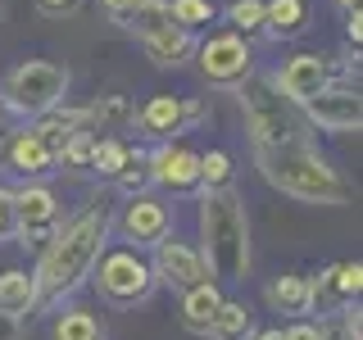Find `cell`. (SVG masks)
Listing matches in <instances>:
<instances>
[{
    "mask_svg": "<svg viewBox=\"0 0 363 340\" xmlns=\"http://www.w3.org/2000/svg\"><path fill=\"white\" fill-rule=\"evenodd\" d=\"M109 232H113V209L105 200L86 204L77 218L60 222V232L45 241L41 264L32 272V281H37V309H55V304H64L68 295L82 286L91 277V268H96V259L105 254Z\"/></svg>",
    "mask_w": 363,
    "mask_h": 340,
    "instance_id": "cell-1",
    "label": "cell"
},
{
    "mask_svg": "<svg viewBox=\"0 0 363 340\" xmlns=\"http://www.w3.org/2000/svg\"><path fill=\"white\" fill-rule=\"evenodd\" d=\"M255 159L264 181L281 196L300 204H323V209L350 204V181L313 150L309 136L304 141H281V145H255Z\"/></svg>",
    "mask_w": 363,
    "mask_h": 340,
    "instance_id": "cell-2",
    "label": "cell"
},
{
    "mask_svg": "<svg viewBox=\"0 0 363 340\" xmlns=\"http://www.w3.org/2000/svg\"><path fill=\"white\" fill-rule=\"evenodd\" d=\"M200 254L213 281L236 286L250 277V213L236 186H218L200 196Z\"/></svg>",
    "mask_w": 363,
    "mask_h": 340,
    "instance_id": "cell-3",
    "label": "cell"
},
{
    "mask_svg": "<svg viewBox=\"0 0 363 340\" xmlns=\"http://www.w3.org/2000/svg\"><path fill=\"white\" fill-rule=\"evenodd\" d=\"M236 91V105L245 113V128H250V141L255 145H281V141H304V118H300V105L291 96H281L277 77L272 73H250L232 86Z\"/></svg>",
    "mask_w": 363,
    "mask_h": 340,
    "instance_id": "cell-4",
    "label": "cell"
},
{
    "mask_svg": "<svg viewBox=\"0 0 363 340\" xmlns=\"http://www.w3.org/2000/svg\"><path fill=\"white\" fill-rule=\"evenodd\" d=\"M64 96H68V68L50 60H23L0 82V109L18 113V118H37V113L64 105Z\"/></svg>",
    "mask_w": 363,
    "mask_h": 340,
    "instance_id": "cell-5",
    "label": "cell"
},
{
    "mask_svg": "<svg viewBox=\"0 0 363 340\" xmlns=\"http://www.w3.org/2000/svg\"><path fill=\"white\" fill-rule=\"evenodd\" d=\"M91 281H96V295L113 309H136L155 295V272H150V259H141L136 249H109L96 259L91 268Z\"/></svg>",
    "mask_w": 363,
    "mask_h": 340,
    "instance_id": "cell-6",
    "label": "cell"
},
{
    "mask_svg": "<svg viewBox=\"0 0 363 340\" xmlns=\"http://www.w3.org/2000/svg\"><path fill=\"white\" fill-rule=\"evenodd\" d=\"M9 232L37 249H45V241L60 232V200L45 181H23L18 191H9Z\"/></svg>",
    "mask_w": 363,
    "mask_h": 340,
    "instance_id": "cell-7",
    "label": "cell"
},
{
    "mask_svg": "<svg viewBox=\"0 0 363 340\" xmlns=\"http://www.w3.org/2000/svg\"><path fill=\"white\" fill-rule=\"evenodd\" d=\"M196 64H200V77L209 86H236L241 77L255 68V45L241 32L223 28V32H209L204 41H196Z\"/></svg>",
    "mask_w": 363,
    "mask_h": 340,
    "instance_id": "cell-8",
    "label": "cell"
},
{
    "mask_svg": "<svg viewBox=\"0 0 363 340\" xmlns=\"http://www.w3.org/2000/svg\"><path fill=\"white\" fill-rule=\"evenodd\" d=\"M300 118H304V128H318L327 136L359 132L363 128V96H359V86L327 82L309 100H300Z\"/></svg>",
    "mask_w": 363,
    "mask_h": 340,
    "instance_id": "cell-9",
    "label": "cell"
},
{
    "mask_svg": "<svg viewBox=\"0 0 363 340\" xmlns=\"http://www.w3.org/2000/svg\"><path fill=\"white\" fill-rule=\"evenodd\" d=\"M150 249H155V254H150V272H155L159 286H168V290L182 295V290L200 286V281H213L209 264H204V254H200V245L177 241V236H159Z\"/></svg>",
    "mask_w": 363,
    "mask_h": 340,
    "instance_id": "cell-10",
    "label": "cell"
},
{
    "mask_svg": "<svg viewBox=\"0 0 363 340\" xmlns=\"http://www.w3.org/2000/svg\"><path fill=\"white\" fill-rule=\"evenodd\" d=\"M204 123V105L200 100H186V96H150L141 109H136L132 128H141V136L150 141H173L177 132Z\"/></svg>",
    "mask_w": 363,
    "mask_h": 340,
    "instance_id": "cell-11",
    "label": "cell"
},
{
    "mask_svg": "<svg viewBox=\"0 0 363 340\" xmlns=\"http://www.w3.org/2000/svg\"><path fill=\"white\" fill-rule=\"evenodd\" d=\"M363 290V264L345 259V264H327L318 277H309V313L336 317L345 304H354Z\"/></svg>",
    "mask_w": 363,
    "mask_h": 340,
    "instance_id": "cell-12",
    "label": "cell"
},
{
    "mask_svg": "<svg viewBox=\"0 0 363 340\" xmlns=\"http://www.w3.org/2000/svg\"><path fill=\"white\" fill-rule=\"evenodd\" d=\"M145 173H150V186L186 196V191L200 186V154L182 141H159L145 159Z\"/></svg>",
    "mask_w": 363,
    "mask_h": 340,
    "instance_id": "cell-13",
    "label": "cell"
},
{
    "mask_svg": "<svg viewBox=\"0 0 363 340\" xmlns=\"http://www.w3.org/2000/svg\"><path fill=\"white\" fill-rule=\"evenodd\" d=\"M118 232H123V241H132L136 249L141 245H155L159 236H168V227H173V209H168L159 196H132L128 204H123V213L118 218Z\"/></svg>",
    "mask_w": 363,
    "mask_h": 340,
    "instance_id": "cell-14",
    "label": "cell"
},
{
    "mask_svg": "<svg viewBox=\"0 0 363 340\" xmlns=\"http://www.w3.org/2000/svg\"><path fill=\"white\" fill-rule=\"evenodd\" d=\"M0 168L14 173V177H23V181H45L55 173V154L45 150L28 128H23V132H5V141H0Z\"/></svg>",
    "mask_w": 363,
    "mask_h": 340,
    "instance_id": "cell-15",
    "label": "cell"
},
{
    "mask_svg": "<svg viewBox=\"0 0 363 340\" xmlns=\"http://www.w3.org/2000/svg\"><path fill=\"white\" fill-rule=\"evenodd\" d=\"M272 77H277L281 96H291L295 105H300V100H309L313 91H323L327 82H336V64L327 60V55L304 50V55H291V60L281 64V73H272Z\"/></svg>",
    "mask_w": 363,
    "mask_h": 340,
    "instance_id": "cell-16",
    "label": "cell"
},
{
    "mask_svg": "<svg viewBox=\"0 0 363 340\" xmlns=\"http://www.w3.org/2000/svg\"><path fill=\"white\" fill-rule=\"evenodd\" d=\"M141 45H145V60L155 68H182L191 60V50H196V32L168 18L164 28H155L150 37H141Z\"/></svg>",
    "mask_w": 363,
    "mask_h": 340,
    "instance_id": "cell-17",
    "label": "cell"
},
{
    "mask_svg": "<svg viewBox=\"0 0 363 340\" xmlns=\"http://www.w3.org/2000/svg\"><path fill=\"white\" fill-rule=\"evenodd\" d=\"M82 128H86V109H73V105H55V109L37 113V118L28 123V132L37 136L55 159H60V150L73 141V132H82Z\"/></svg>",
    "mask_w": 363,
    "mask_h": 340,
    "instance_id": "cell-18",
    "label": "cell"
},
{
    "mask_svg": "<svg viewBox=\"0 0 363 340\" xmlns=\"http://www.w3.org/2000/svg\"><path fill=\"white\" fill-rule=\"evenodd\" d=\"M313 23L309 0H264V37L272 41H295Z\"/></svg>",
    "mask_w": 363,
    "mask_h": 340,
    "instance_id": "cell-19",
    "label": "cell"
},
{
    "mask_svg": "<svg viewBox=\"0 0 363 340\" xmlns=\"http://www.w3.org/2000/svg\"><path fill=\"white\" fill-rule=\"evenodd\" d=\"M218 304H223V290H218V281H200V286H191V290H182V327H186L191 336H209V322H213V313H218Z\"/></svg>",
    "mask_w": 363,
    "mask_h": 340,
    "instance_id": "cell-20",
    "label": "cell"
},
{
    "mask_svg": "<svg viewBox=\"0 0 363 340\" xmlns=\"http://www.w3.org/2000/svg\"><path fill=\"white\" fill-rule=\"evenodd\" d=\"M37 309V281H32V272L23 268H5L0 272V317H28Z\"/></svg>",
    "mask_w": 363,
    "mask_h": 340,
    "instance_id": "cell-21",
    "label": "cell"
},
{
    "mask_svg": "<svg viewBox=\"0 0 363 340\" xmlns=\"http://www.w3.org/2000/svg\"><path fill=\"white\" fill-rule=\"evenodd\" d=\"M268 304L286 317H304L309 313V277L304 272H281L268 281Z\"/></svg>",
    "mask_w": 363,
    "mask_h": 340,
    "instance_id": "cell-22",
    "label": "cell"
},
{
    "mask_svg": "<svg viewBox=\"0 0 363 340\" xmlns=\"http://www.w3.org/2000/svg\"><path fill=\"white\" fill-rule=\"evenodd\" d=\"M50 340H105V317L82 304H68L50 322Z\"/></svg>",
    "mask_w": 363,
    "mask_h": 340,
    "instance_id": "cell-23",
    "label": "cell"
},
{
    "mask_svg": "<svg viewBox=\"0 0 363 340\" xmlns=\"http://www.w3.org/2000/svg\"><path fill=\"white\" fill-rule=\"evenodd\" d=\"M250 332H255V309L245 300H227L223 295L218 313L209 322V340H250Z\"/></svg>",
    "mask_w": 363,
    "mask_h": 340,
    "instance_id": "cell-24",
    "label": "cell"
},
{
    "mask_svg": "<svg viewBox=\"0 0 363 340\" xmlns=\"http://www.w3.org/2000/svg\"><path fill=\"white\" fill-rule=\"evenodd\" d=\"M132 118H136V105L128 96H100L96 105H86L91 132H123V128H132Z\"/></svg>",
    "mask_w": 363,
    "mask_h": 340,
    "instance_id": "cell-25",
    "label": "cell"
},
{
    "mask_svg": "<svg viewBox=\"0 0 363 340\" xmlns=\"http://www.w3.org/2000/svg\"><path fill=\"white\" fill-rule=\"evenodd\" d=\"M128 159H132V150H128V141H118V136H100L96 132V150H91V173H100V177H118L123 168H128Z\"/></svg>",
    "mask_w": 363,
    "mask_h": 340,
    "instance_id": "cell-26",
    "label": "cell"
},
{
    "mask_svg": "<svg viewBox=\"0 0 363 340\" xmlns=\"http://www.w3.org/2000/svg\"><path fill=\"white\" fill-rule=\"evenodd\" d=\"M168 18H173V14H168V0H136V9L118 23V28H128L132 37H150V32L164 28Z\"/></svg>",
    "mask_w": 363,
    "mask_h": 340,
    "instance_id": "cell-27",
    "label": "cell"
},
{
    "mask_svg": "<svg viewBox=\"0 0 363 340\" xmlns=\"http://www.w3.org/2000/svg\"><path fill=\"white\" fill-rule=\"evenodd\" d=\"M227 28L241 32V37H259L264 32V0H232V5L223 9Z\"/></svg>",
    "mask_w": 363,
    "mask_h": 340,
    "instance_id": "cell-28",
    "label": "cell"
},
{
    "mask_svg": "<svg viewBox=\"0 0 363 340\" xmlns=\"http://www.w3.org/2000/svg\"><path fill=\"white\" fill-rule=\"evenodd\" d=\"M91 150H96V132H91V128L73 132V141L60 150L55 168H68V173H91Z\"/></svg>",
    "mask_w": 363,
    "mask_h": 340,
    "instance_id": "cell-29",
    "label": "cell"
},
{
    "mask_svg": "<svg viewBox=\"0 0 363 340\" xmlns=\"http://www.w3.org/2000/svg\"><path fill=\"white\" fill-rule=\"evenodd\" d=\"M168 14H173V23L196 32V28H204V23H213L218 5H213V0H168Z\"/></svg>",
    "mask_w": 363,
    "mask_h": 340,
    "instance_id": "cell-30",
    "label": "cell"
},
{
    "mask_svg": "<svg viewBox=\"0 0 363 340\" xmlns=\"http://www.w3.org/2000/svg\"><path fill=\"white\" fill-rule=\"evenodd\" d=\"M200 186H204V191L232 186V154H227V150H209V154H200Z\"/></svg>",
    "mask_w": 363,
    "mask_h": 340,
    "instance_id": "cell-31",
    "label": "cell"
},
{
    "mask_svg": "<svg viewBox=\"0 0 363 340\" xmlns=\"http://www.w3.org/2000/svg\"><path fill=\"white\" fill-rule=\"evenodd\" d=\"M113 186L118 191H128V196H141L145 186H150V173H145V159L136 164V159H128V168H123L118 177H113Z\"/></svg>",
    "mask_w": 363,
    "mask_h": 340,
    "instance_id": "cell-32",
    "label": "cell"
},
{
    "mask_svg": "<svg viewBox=\"0 0 363 340\" xmlns=\"http://www.w3.org/2000/svg\"><path fill=\"white\" fill-rule=\"evenodd\" d=\"M281 340H323V322H309V317H295V322L281 332Z\"/></svg>",
    "mask_w": 363,
    "mask_h": 340,
    "instance_id": "cell-33",
    "label": "cell"
},
{
    "mask_svg": "<svg viewBox=\"0 0 363 340\" xmlns=\"http://www.w3.org/2000/svg\"><path fill=\"white\" fill-rule=\"evenodd\" d=\"M77 5H82V0H37V9L45 18H64V14H73Z\"/></svg>",
    "mask_w": 363,
    "mask_h": 340,
    "instance_id": "cell-34",
    "label": "cell"
},
{
    "mask_svg": "<svg viewBox=\"0 0 363 340\" xmlns=\"http://www.w3.org/2000/svg\"><path fill=\"white\" fill-rule=\"evenodd\" d=\"M345 41L359 50V41H363V9H350L345 14Z\"/></svg>",
    "mask_w": 363,
    "mask_h": 340,
    "instance_id": "cell-35",
    "label": "cell"
},
{
    "mask_svg": "<svg viewBox=\"0 0 363 340\" xmlns=\"http://www.w3.org/2000/svg\"><path fill=\"white\" fill-rule=\"evenodd\" d=\"M100 5H105V14H109L113 23H123V18L136 9V0H100Z\"/></svg>",
    "mask_w": 363,
    "mask_h": 340,
    "instance_id": "cell-36",
    "label": "cell"
},
{
    "mask_svg": "<svg viewBox=\"0 0 363 340\" xmlns=\"http://www.w3.org/2000/svg\"><path fill=\"white\" fill-rule=\"evenodd\" d=\"M9 232V191L0 186V236Z\"/></svg>",
    "mask_w": 363,
    "mask_h": 340,
    "instance_id": "cell-37",
    "label": "cell"
},
{
    "mask_svg": "<svg viewBox=\"0 0 363 340\" xmlns=\"http://www.w3.org/2000/svg\"><path fill=\"white\" fill-rule=\"evenodd\" d=\"M250 340H281V327H268V332H250Z\"/></svg>",
    "mask_w": 363,
    "mask_h": 340,
    "instance_id": "cell-38",
    "label": "cell"
},
{
    "mask_svg": "<svg viewBox=\"0 0 363 340\" xmlns=\"http://www.w3.org/2000/svg\"><path fill=\"white\" fill-rule=\"evenodd\" d=\"M340 5V14H350V9H359V0H336Z\"/></svg>",
    "mask_w": 363,
    "mask_h": 340,
    "instance_id": "cell-39",
    "label": "cell"
},
{
    "mask_svg": "<svg viewBox=\"0 0 363 340\" xmlns=\"http://www.w3.org/2000/svg\"><path fill=\"white\" fill-rule=\"evenodd\" d=\"M0 113H5V109H0Z\"/></svg>",
    "mask_w": 363,
    "mask_h": 340,
    "instance_id": "cell-40",
    "label": "cell"
}]
</instances>
